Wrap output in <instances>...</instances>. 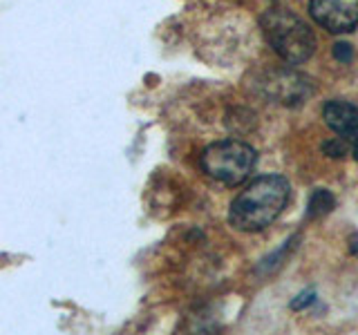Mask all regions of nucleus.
<instances>
[{
  "instance_id": "obj_1",
  "label": "nucleus",
  "mask_w": 358,
  "mask_h": 335,
  "mask_svg": "<svg viewBox=\"0 0 358 335\" xmlns=\"http://www.w3.org/2000/svg\"><path fill=\"white\" fill-rule=\"evenodd\" d=\"M289 181L282 174L257 177L233 199L229 221L242 232H257L280 217L289 201Z\"/></svg>"
},
{
  "instance_id": "obj_2",
  "label": "nucleus",
  "mask_w": 358,
  "mask_h": 335,
  "mask_svg": "<svg viewBox=\"0 0 358 335\" xmlns=\"http://www.w3.org/2000/svg\"><path fill=\"white\" fill-rule=\"evenodd\" d=\"M262 29L273 52L289 65L305 63L316 52L311 27L289 9H268L262 16Z\"/></svg>"
},
{
  "instance_id": "obj_3",
  "label": "nucleus",
  "mask_w": 358,
  "mask_h": 335,
  "mask_svg": "<svg viewBox=\"0 0 358 335\" xmlns=\"http://www.w3.org/2000/svg\"><path fill=\"white\" fill-rule=\"evenodd\" d=\"M201 170L224 186H240L255 168V150L244 141H217L201 152Z\"/></svg>"
},
{
  "instance_id": "obj_4",
  "label": "nucleus",
  "mask_w": 358,
  "mask_h": 335,
  "mask_svg": "<svg viewBox=\"0 0 358 335\" xmlns=\"http://www.w3.org/2000/svg\"><path fill=\"white\" fill-rule=\"evenodd\" d=\"M309 11L331 34H347L358 27V0H309Z\"/></svg>"
},
{
  "instance_id": "obj_5",
  "label": "nucleus",
  "mask_w": 358,
  "mask_h": 335,
  "mask_svg": "<svg viewBox=\"0 0 358 335\" xmlns=\"http://www.w3.org/2000/svg\"><path fill=\"white\" fill-rule=\"evenodd\" d=\"M266 89L271 92V96L280 100V103L296 105L309 98L311 83L305 76H300L296 72H273L266 83Z\"/></svg>"
},
{
  "instance_id": "obj_6",
  "label": "nucleus",
  "mask_w": 358,
  "mask_h": 335,
  "mask_svg": "<svg viewBox=\"0 0 358 335\" xmlns=\"http://www.w3.org/2000/svg\"><path fill=\"white\" fill-rule=\"evenodd\" d=\"M324 123L343 139H352L358 134V107L347 100H329L322 107Z\"/></svg>"
},
{
  "instance_id": "obj_7",
  "label": "nucleus",
  "mask_w": 358,
  "mask_h": 335,
  "mask_svg": "<svg viewBox=\"0 0 358 335\" xmlns=\"http://www.w3.org/2000/svg\"><path fill=\"white\" fill-rule=\"evenodd\" d=\"M334 195L329 190H316L309 201V217H320V215H327V212L334 208Z\"/></svg>"
},
{
  "instance_id": "obj_8",
  "label": "nucleus",
  "mask_w": 358,
  "mask_h": 335,
  "mask_svg": "<svg viewBox=\"0 0 358 335\" xmlns=\"http://www.w3.org/2000/svg\"><path fill=\"white\" fill-rule=\"evenodd\" d=\"M334 56L338 59L341 63H350L352 61V47L347 43H338L334 45Z\"/></svg>"
},
{
  "instance_id": "obj_9",
  "label": "nucleus",
  "mask_w": 358,
  "mask_h": 335,
  "mask_svg": "<svg viewBox=\"0 0 358 335\" xmlns=\"http://www.w3.org/2000/svg\"><path fill=\"white\" fill-rule=\"evenodd\" d=\"M313 297H316V293L313 290H307V293H300L298 295V299L291 304V308H302V306H309L311 302H313Z\"/></svg>"
},
{
  "instance_id": "obj_10",
  "label": "nucleus",
  "mask_w": 358,
  "mask_h": 335,
  "mask_svg": "<svg viewBox=\"0 0 358 335\" xmlns=\"http://www.w3.org/2000/svg\"><path fill=\"white\" fill-rule=\"evenodd\" d=\"M324 152H329L331 156H343L345 154V145L341 141H329V143H324Z\"/></svg>"
},
{
  "instance_id": "obj_11",
  "label": "nucleus",
  "mask_w": 358,
  "mask_h": 335,
  "mask_svg": "<svg viewBox=\"0 0 358 335\" xmlns=\"http://www.w3.org/2000/svg\"><path fill=\"white\" fill-rule=\"evenodd\" d=\"M354 159L358 161V141H356V145H354Z\"/></svg>"
}]
</instances>
